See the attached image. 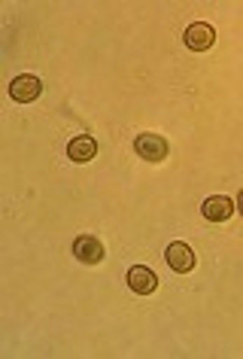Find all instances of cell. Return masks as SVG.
Listing matches in <instances>:
<instances>
[{"label":"cell","instance_id":"6da1fadb","mask_svg":"<svg viewBox=\"0 0 243 359\" xmlns=\"http://www.w3.org/2000/svg\"><path fill=\"white\" fill-rule=\"evenodd\" d=\"M134 152H137L143 161H149V165H158V161H165V158H167L170 143L161 137V134L143 131V134H137V137H134Z\"/></svg>","mask_w":243,"mask_h":359},{"label":"cell","instance_id":"7a4b0ae2","mask_svg":"<svg viewBox=\"0 0 243 359\" xmlns=\"http://www.w3.org/2000/svg\"><path fill=\"white\" fill-rule=\"evenodd\" d=\"M43 92V83L34 74H22V76H15L13 83H10V97L15 104H31V101H37Z\"/></svg>","mask_w":243,"mask_h":359},{"label":"cell","instance_id":"3957f363","mask_svg":"<svg viewBox=\"0 0 243 359\" xmlns=\"http://www.w3.org/2000/svg\"><path fill=\"white\" fill-rule=\"evenodd\" d=\"M165 259H167V265L174 268L176 274H188V271H195V253H192V247L183 244V241H174L167 250H165Z\"/></svg>","mask_w":243,"mask_h":359},{"label":"cell","instance_id":"277c9868","mask_svg":"<svg viewBox=\"0 0 243 359\" xmlns=\"http://www.w3.org/2000/svg\"><path fill=\"white\" fill-rule=\"evenodd\" d=\"M104 244L97 241L95 235H79L74 241V259H79V262H85V265H97V262H104Z\"/></svg>","mask_w":243,"mask_h":359},{"label":"cell","instance_id":"5b68a950","mask_svg":"<svg viewBox=\"0 0 243 359\" xmlns=\"http://www.w3.org/2000/svg\"><path fill=\"white\" fill-rule=\"evenodd\" d=\"M183 40H186V46L192 52H207L216 43V31L207 22H195V25H188L186 28Z\"/></svg>","mask_w":243,"mask_h":359},{"label":"cell","instance_id":"8992f818","mask_svg":"<svg viewBox=\"0 0 243 359\" xmlns=\"http://www.w3.org/2000/svg\"><path fill=\"white\" fill-rule=\"evenodd\" d=\"M234 210H237V204H234L228 195H210V198L201 204L204 219H210V222H225Z\"/></svg>","mask_w":243,"mask_h":359},{"label":"cell","instance_id":"52a82bcc","mask_svg":"<svg viewBox=\"0 0 243 359\" xmlns=\"http://www.w3.org/2000/svg\"><path fill=\"white\" fill-rule=\"evenodd\" d=\"M128 286L137 295H149V292H155L158 290V277H155V271L152 268H146V265H131L128 268Z\"/></svg>","mask_w":243,"mask_h":359},{"label":"cell","instance_id":"ba28073f","mask_svg":"<svg viewBox=\"0 0 243 359\" xmlns=\"http://www.w3.org/2000/svg\"><path fill=\"white\" fill-rule=\"evenodd\" d=\"M97 156V143H95V137H88V134H79V137H74L67 143V158L70 161H92Z\"/></svg>","mask_w":243,"mask_h":359},{"label":"cell","instance_id":"9c48e42d","mask_svg":"<svg viewBox=\"0 0 243 359\" xmlns=\"http://www.w3.org/2000/svg\"><path fill=\"white\" fill-rule=\"evenodd\" d=\"M237 210L243 213V189H240V195H237Z\"/></svg>","mask_w":243,"mask_h":359}]
</instances>
